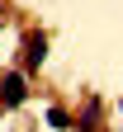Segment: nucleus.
I'll list each match as a JSON object with an SVG mask.
<instances>
[{
    "mask_svg": "<svg viewBox=\"0 0 123 132\" xmlns=\"http://www.w3.org/2000/svg\"><path fill=\"white\" fill-rule=\"evenodd\" d=\"M47 127L66 132V127H71V113H66V109H47Z\"/></svg>",
    "mask_w": 123,
    "mask_h": 132,
    "instance_id": "7ed1b4c3",
    "label": "nucleus"
},
{
    "mask_svg": "<svg viewBox=\"0 0 123 132\" xmlns=\"http://www.w3.org/2000/svg\"><path fill=\"white\" fill-rule=\"evenodd\" d=\"M28 99V80L19 71H10V76H0V109H19Z\"/></svg>",
    "mask_w": 123,
    "mask_h": 132,
    "instance_id": "f257e3e1",
    "label": "nucleus"
},
{
    "mask_svg": "<svg viewBox=\"0 0 123 132\" xmlns=\"http://www.w3.org/2000/svg\"><path fill=\"white\" fill-rule=\"evenodd\" d=\"M43 57H47V38H43V33H28V38H24V66H28V71H38Z\"/></svg>",
    "mask_w": 123,
    "mask_h": 132,
    "instance_id": "f03ea898",
    "label": "nucleus"
}]
</instances>
